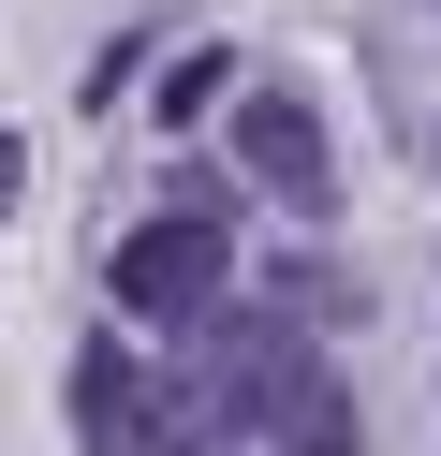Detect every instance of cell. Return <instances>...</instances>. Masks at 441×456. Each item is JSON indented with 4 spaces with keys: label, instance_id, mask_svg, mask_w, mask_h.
Returning <instances> with one entry per match:
<instances>
[{
    "label": "cell",
    "instance_id": "obj_3",
    "mask_svg": "<svg viewBox=\"0 0 441 456\" xmlns=\"http://www.w3.org/2000/svg\"><path fill=\"white\" fill-rule=\"evenodd\" d=\"M74 442L88 456H176L162 442V397H147V368H133V338H88V354H74Z\"/></svg>",
    "mask_w": 441,
    "mask_h": 456
},
{
    "label": "cell",
    "instance_id": "obj_4",
    "mask_svg": "<svg viewBox=\"0 0 441 456\" xmlns=\"http://www.w3.org/2000/svg\"><path fill=\"white\" fill-rule=\"evenodd\" d=\"M280 456H353V397H339V383H309V397L280 412Z\"/></svg>",
    "mask_w": 441,
    "mask_h": 456
},
{
    "label": "cell",
    "instance_id": "obj_5",
    "mask_svg": "<svg viewBox=\"0 0 441 456\" xmlns=\"http://www.w3.org/2000/svg\"><path fill=\"white\" fill-rule=\"evenodd\" d=\"M235 89V60H221V45H192V60H176L162 74V89H147V103H162V118H206V103H221Z\"/></svg>",
    "mask_w": 441,
    "mask_h": 456
},
{
    "label": "cell",
    "instance_id": "obj_7",
    "mask_svg": "<svg viewBox=\"0 0 441 456\" xmlns=\"http://www.w3.org/2000/svg\"><path fill=\"white\" fill-rule=\"evenodd\" d=\"M176 456H192V442H176Z\"/></svg>",
    "mask_w": 441,
    "mask_h": 456
},
{
    "label": "cell",
    "instance_id": "obj_1",
    "mask_svg": "<svg viewBox=\"0 0 441 456\" xmlns=\"http://www.w3.org/2000/svg\"><path fill=\"white\" fill-rule=\"evenodd\" d=\"M103 280H118L133 324H206L221 280H235V221H221V207H147L133 236L103 250Z\"/></svg>",
    "mask_w": 441,
    "mask_h": 456
},
{
    "label": "cell",
    "instance_id": "obj_2",
    "mask_svg": "<svg viewBox=\"0 0 441 456\" xmlns=\"http://www.w3.org/2000/svg\"><path fill=\"white\" fill-rule=\"evenodd\" d=\"M235 162L265 177V207H323V118H309V89H250L235 103Z\"/></svg>",
    "mask_w": 441,
    "mask_h": 456
},
{
    "label": "cell",
    "instance_id": "obj_6",
    "mask_svg": "<svg viewBox=\"0 0 441 456\" xmlns=\"http://www.w3.org/2000/svg\"><path fill=\"white\" fill-rule=\"evenodd\" d=\"M15 177H29V148H15V133H0V207H15Z\"/></svg>",
    "mask_w": 441,
    "mask_h": 456
}]
</instances>
